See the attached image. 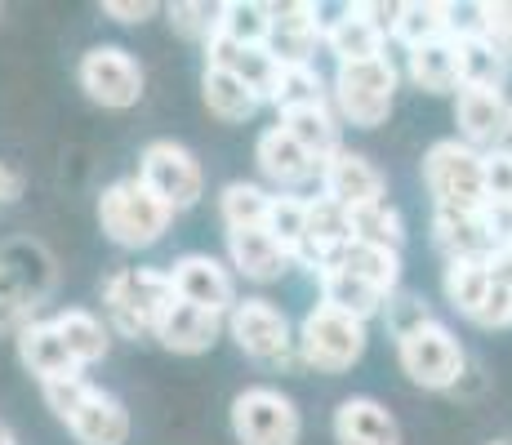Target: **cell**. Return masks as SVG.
I'll return each instance as SVG.
<instances>
[{"mask_svg":"<svg viewBox=\"0 0 512 445\" xmlns=\"http://www.w3.org/2000/svg\"><path fill=\"white\" fill-rule=\"evenodd\" d=\"M174 281L156 267H125L103 281V312L107 325L125 339H156L165 312L174 308Z\"/></svg>","mask_w":512,"mask_h":445,"instance_id":"6da1fadb","label":"cell"},{"mask_svg":"<svg viewBox=\"0 0 512 445\" xmlns=\"http://www.w3.org/2000/svg\"><path fill=\"white\" fill-rule=\"evenodd\" d=\"M98 223H103V236L121 250H147L156 245L174 223V210L143 183L134 178H116L112 187H103L98 196Z\"/></svg>","mask_w":512,"mask_h":445,"instance_id":"7a4b0ae2","label":"cell"},{"mask_svg":"<svg viewBox=\"0 0 512 445\" xmlns=\"http://www.w3.org/2000/svg\"><path fill=\"white\" fill-rule=\"evenodd\" d=\"M423 187L432 192V210L481 214L486 196V152L468 147L464 138H441L423 156Z\"/></svg>","mask_w":512,"mask_h":445,"instance_id":"3957f363","label":"cell"},{"mask_svg":"<svg viewBox=\"0 0 512 445\" xmlns=\"http://www.w3.org/2000/svg\"><path fill=\"white\" fill-rule=\"evenodd\" d=\"M334 112L357 130H374L388 121L392 98H397V63L388 54L370 58V63H343L334 72Z\"/></svg>","mask_w":512,"mask_h":445,"instance_id":"277c9868","label":"cell"},{"mask_svg":"<svg viewBox=\"0 0 512 445\" xmlns=\"http://www.w3.org/2000/svg\"><path fill=\"white\" fill-rule=\"evenodd\" d=\"M366 352V321L330 308V303H317L299 325V356L303 365L321 374H343L361 361Z\"/></svg>","mask_w":512,"mask_h":445,"instance_id":"5b68a950","label":"cell"},{"mask_svg":"<svg viewBox=\"0 0 512 445\" xmlns=\"http://www.w3.org/2000/svg\"><path fill=\"white\" fill-rule=\"evenodd\" d=\"M397 361L410 374V383L428 392H450L464 379V348H459L455 330L441 321H428L419 330L397 339Z\"/></svg>","mask_w":512,"mask_h":445,"instance_id":"8992f818","label":"cell"},{"mask_svg":"<svg viewBox=\"0 0 512 445\" xmlns=\"http://www.w3.org/2000/svg\"><path fill=\"white\" fill-rule=\"evenodd\" d=\"M232 432L241 445H299L303 414L281 388H245L232 401Z\"/></svg>","mask_w":512,"mask_h":445,"instance_id":"52a82bcc","label":"cell"},{"mask_svg":"<svg viewBox=\"0 0 512 445\" xmlns=\"http://www.w3.org/2000/svg\"><path fill=\"white\" fill-rule=\"evenodd\" d=\"M228 330L250 361L259 365H294L299 356V334L290 330L285 312L268 299H241L228 316Z\"/></svg>","mask_w":512,"mask_h":445,"instance_id":"ba28073f","label":"cell"},{"mask_svg":"<svg viewBox=\"0 0 512 445\" xmlns=\"http://www.w3.org/2000/svg\"><path fill=\"white\" fill-rule=\"evenodd\" d=\"M76 81L107 112H125L143 98V67L130 49L121 45H94L81 54V67H76Z\"/></svg>","mask_w":512,"mask_h":445,"instance_id":"9c48e42d","label":"cell"},{"mask_svg":"<svg viewBox=\"0 0 512 445\" xmlns=\"http://www.w3.org/2000/svg\"><path fill=\"white\" fill-rule=\"evenodd\" d=\"M139 178L147 187H152L156 196H161L165 205H170L174 214L179 210H192L196 201H201L205 192V170L201 161H196L192 152H187L183 143H174V138H156V143L143 147L139 156Z\"/></svg>","mask_w":512,"mask_h":445,"instance_id":"30bf717a","label":"cell"},{"mask_svg":"<svg viewBox=\"0 0 512 445\" xmlns=\"http://www.w3.org/2000/svg\"><path fill=\"white\" fill-rule=\"evenodd\" d=\"M170 281H174V294L192 308H205L214 316H232L236 299V276L232 267H223L214 254H183V259L170 263Z\"/></svg>","mask_w":512,"mask_h":445,"instance_id":"8fae6325","label":"cell"},{"mask_svg":"<svg viewBox=\"0 0 512 445\" xmlns=\"http://www.w3.org/2000/svg\"><path fill=\"white\" fill-rule=\"evenodd\" d=\"M455 125L459 138L477 152H495L512 138V103L504 89H472L464 85L455 94Z\"/></svg>","mask_w":512,"mask_h":445,"instance_id":"7c38bea8","label":"cell"},{"mask_svg":"<svg viewBox=\"0 0 512 445\" xmlns=\"http://www.w3.org/2000/svg\"><path fill=\"white\" fill-rule=\"evenodd\" d=\"M321 196L339 201L343 210H361V205L388 201V183H383L379 165H374L370 156L352 152V147H339L326 161V170H321Z\"/></svg>","mask_w":512,"mask_h":445,"instance_id":"4fadbf2b","label":"cell"},{"mask_svg":"<svg viewBox=\"0 0 512 445\" xmlns=\"http://www.w3.org/2000/svg\"><path fill=\"white\" fill-rule=\"evenodd\" d=\"M268 49L281 67L312 63L317 49H326V18L317 5H272V36Z\"/></svg>","mask_w":512,"mask_h":445,"instance_id":"5bb4252c","label":"cell"},{"mask_svg":"<svg viewBox=\"0 0 512 445\" xmlns=\"http://www.w3.org/2000/svg\"><path fill=\"white\" fill-rule=\"evenodd\" d=\"M432 245L446 254V263L459 259H495L499 241L490 214H455V210H432Z\"/></svg>","mask_w":512,"mask_h":445,"instance_id":"9a60e30c","label":"cell"},{"mask_svg":"<svg viewBox=\"0 0 512 445\" xmlns=\"http://www.w3.org/2000/svg\"><path fill=\"white\" fill-rule=\"evenodd\" d=\"M205 67L232 72L236 81L250 85L263 103L272 98V85H277V76H281V63L272 58L268 45H241V41H228V36H214V41L205 45Z\"/></svg>","mask_w":512,"mask_h":445,"instance_id":"2e32d148","label":"cell"},{"mask_svg":"<svg viewBox=\"0 0 512 445\" xmlns=\"http://www.w3.org/2000/svg\"><path fill=\"white\" fill-rule=\"evenodd\" d=\"M254 161H259V170H263L268 183H277V192H294V187L321 178V165L281 130V121L259 134V143H254Z\"/></svg>","mask_w":512,"mask_h":445,"instance_id":"e0dca14e","label":"cell"},{"mask_svg":"<svg viewBox=\"0 0 512 445\" xmlns=\"http://www.w3.org/2000/svg\"><path fill=\"white\" fill-rule=\"evenodd\" d=\"M455 58H459V89H504L512 76V58L490 41L481 27H468V32H455Z\"/></svg>","mask_w":512,"mask_h":445,"instance_id":"ac0fdd59","label":"cell"},{"mask_svg":"<svg viewBox=\"0 0 512 445\" xmlns=\"http://www.w3.org/2000/svg\"><path fill=\"white\" fill-rule=\"evenodd\" d=\"M334 441L339 445H401V428L388 405L374 397H348L334 410Z\"/></svg>","mask_w":512,"mask_h":445,"instance_id":"d6986e66","label":"cell"},{"mask_svg":"<svg viewBox=\"0 0 512 445\" xmlns=\"http://www.w3.org/2000/svg\"><path fill=\"white\" fill-rule=\"evenodd\" d=\"M228 259H232V272L245 276V281H281L290 272V254L281 250L277 241L268 236V227H245V232H228Z\"/></svg>","mask_w":512,"mask_h":445,"instance_id":"ffe728a7","label":"cell"},{"mask_svg":"<svg viewBox=\"0 0 512 445\" xmlns=\"http://www.w3.org/2000/svg\"><path fill=\"white\" fill-rule=\"evenodd\" d=\"M67 432L81 445H125L130 441V410H125L112 392L90 388L81 410L67 419Z\"/></svg>","mask_w":512,"mask_h":445,"instance_id":"44dd1931","label":"cell"},{"mask_svg":"<svg viewBox=\"0 0 512 445\" xmlns=\"http://www.w3.org/2000/svg\"><path fill=\"white\" fill-rule=\"evenodd\" d=\"M223 325H228V316H214L205 308H192V303L174 299V308L165 312L156 339H161V348H170L179 356H201V352L214 348V339H219Z\"/></svg>","mask_w":512,"mask_h":445,"instance_id":"7402d4cb","label":"cell"},{"mask_svg":"<svg viewBox=\"0 0 512 445\" xmlns=\"http://www.w3.org/2000/svg\"><path fill=\"white\" fill-rule=\"evenodd\" d=\"M388 36L361 14L357 5H348L339 18H326V54L339 58L343 63H370V58H383L388 54Z\"/></svg>","mask_w":512,"mask_h":445,"instance_id":"603a6c76","label":"cell"},{"mask_svg":"<svg viewBox=\"0 0 512 445\" xmlns=\"http://www.w3.org/2000/svg\"><path fill=\"white\" fill-rule=\"evenodd\" d=\"M14 343H18V361H23L41 383L58 379V374H76V370H81V365L72 361V352H67V343H63V334H58L54 316H49V321H32Z\"/></svg>","mask_w":512,"mask_h":445,"instance_id":"cb8c5ba5","label":"cell"},{"mask_svg":"<svg viewBox=\"0 0 512 445\" xmlns=\"http://www.w3.org/2000/svg\"><path fill=\"white\" fill-rule=\"evenodd\" d=\"M330 267H348L352 276H361V281L374 285L379 294H388V299L401 290V250H383V245L348 241Z\"/></svg>","mask_w":512,"mask_h":445,"instance_id":"d4e9b609","label":"cell"},{"mask_svg":"<svg viewBox=\"0 0 512 445\" xmlns=\"http://www.w3.org/2000/svg\"><path fill=\"white\" fill-rule=\"evenodd\" d=\"M317 285H321V303L357 316V321H370V316H379L388 308V294H379L374 285L361 281V276H352L348 267H326V272L317 276Z\"/></svg>","mask_w":512,"mask_h":445,"instance_id":"484cf974","label":"cell"},{"mask_svg":"<svg viewBox=\"0 0 512 445\" xmlns=\"http://www.w3.org/2000/svg\"><path fill=\"white\" fill-rule=\"evenodd\" d=\"M268 103L281 116H290V112H308V107H330L334 94L326 89V76L317 72V63H290V67H281Z\"/></svg>","mask_w":512,"mask_h":445,"instance_id":"4316f807","label":"cell"},{"mask_svg":"<svg viewBox=\"0 0 512 445\" xmlns=\"http://www.w3.org/2000/svg\"><path fill=\"white\" fill-rule=\"evenodd\" d=\"M450 36H455V9L437 5V0H410V5H401V18L392 27V41L406 45V54L432 41H450Z\"/></svg>","mask_w":512,"mask_h":445,"instance_id":"83f0119b","label":"cell"},{"mask_svg":"<svg viewBox=\"0 0 512 445\" xmlns=\"http://www.w3.org/2000/svg\"><path fill=\"white\" fill-rule=\"evenodd\" d=\"M281 130L294 138V143L303 147V152L312 156V161L326 170V161L334 152H339V116L330 112V107H308V112H290L281 116Z\"/></svg>","mask_w":512,"mask_h":445,"instance_id":"f1b7e54d","label":"cell"},{"mask_svg":"<svg viewBox=\"0 0 512 445\" xmlns=\"http://www.w3.org/2000/svg\"><path fill=\"white\" fill-rule=\"evenodd\" d=\"M410 81H415L423 94H459V58H455V41H432L410 49Z\"/></svg>","mask_w":512,"mask_h":445,"instance_id":"f546056e","label":"cell"},{"mask_svg":"<svg viewBox=\"0 0 512 445\" xmlns=\"http://www.w3.org/2000/svg\"><path fill=\"white\" fill-rule=\"evenodd\" d=\"M201 98L205 107H210V116H219V121H250L254 112L263 107V98L254 94L245 81H236L232 72H219V67H205V81H201Z\"/></svg>","mask_w":512,"mask_h":445,"instance_id":"4dcf8cb0","label":"cell"},{"mask_svg":"<svg viewBox=\"0 0 512 445\" xmlns=\"http://www.w3.org/2000/svg\"><path fill=\"white\" fill-rule=\"evenodd\" d=\"M36 308H41V290L0 254V334L18 339L36 321Z\"/></svg>","mask_w":512,"mask_h":445,"instance_id":"1f68e13d","label":"cell"},{"mask_svg":"<svg viewBox=\"0 0 512 445\" xmlns=\"http://www.w3.org/2000/svg\"><path fill=\"white\" fill-rule=\"evenodd\" d=\"M54 325H58V334H63V343H67V352H72V361L81 365H94V361H103L107 348H112V334H107V325L98 321L94 312H85V308H63L54 316Z\"/></svg>","mask_w":512,"mask_h":445,"instance_id":"d6a6232c","label":"cell"},{"mask_svg":"<svg viewBox=\"0 0 512 445\" xmlns=\"http://www.w3.org/2000/svg\"><path fill=\"white\" fill-rule=\"evenodd\" d=\"M268 236L299 263L303 245H308V196L294 192H272V210H268Z\"/></svg>","mask_w":512,"mask_h":445,"instance_id":"836d02e7","label":"cell"},{"mask_svg":"<svg viewBox=\"0 0 512 445\" xmlns=\"http://www.w3.org/2000/svg\"><path fill=\"white\" fill-rule=\"evenodd\" d=\"M446 299L455 312H464L468 321L481 312V303H486L490 294V259H459V263H446Z\"/></svg>","mask_w":512,"mask_h":445,"instance_id":"e575fe53","label":"cell"},{"mask_svg":"<svg viewBox=\"0 0 512 445\" xmlns=\"http://www.w3.org/2000/svg\"><path fill=\"white\" fill-rule=\"evenodd\" d=\"M268 210H272V192L259 187V183H245V178L228 183L223 196H219V214H223V227H228V232L263 227L268 223Z\"/></svg>","mask_w":512,"mask_h":445,"instance_id":"d590c367","label":"cell"},{"mask_svg":"<svg viewBox=\"0 0 512 445\" xmlns=\"http://www.w3.org/2000/svg\"><path fill=\"white\" fill-rule=\"evenodd\" d=\"M348 219H352V241L383 245V250H401V245H406V223H401V214L392 210L388 201L348 210Z\"/></svg>","mask_w":512,"mask_h":445,"instance_id":"8d00e7d4","label":"cell"},{"mask_svg":"<svg viewBox=\"0 0 512 445\" xmlns=\"http://www.w3.org/2000/svg\"><path fill=\"white\" fill-rule=\"evenodd\" d=\"M219 36L241 41V45H268V36H272V5H259V0H228V5H223Z\"/></svg>","mask_w":512,"mask_h":445,"instance_id":"74e56055","label":"cell"},{"mask_svg":"<svg viewBox=\"0 0 512 445\" xmlns=\"http://www.w3.org/2000/svg\"><path fill=\"white\" fill-rule=\"evenodd\" d=\"M170 27L192 45H210L223 27V5H205V0H179V5L165 9Z\"/></svg>","mask_w":512,"mask_h":445,"instance_id":"f35d334b","label":"cell"},{"mask_svg":"<svg viewBox=\"0 0 512 445\" xmlns=\"http://www.w3.org/2000/svg\"><path fill=\"white\" fill-rule=\"evenodd\" d=\"M90 388H94V383L85 379V370H76V374H58V379H45V383H41L45 405H49V410H54L63 423L72 419L76 410H81V401L90 397Z\"/></svg>","mask_w":512,"mask_h":445,"instance_id":"ab89813d","label":"cell"},{"mask_svg":"<svg viewBox=\"0 0 512 445\" xmlns=\"http://www.w3.org/2000/svg\"><path fill=\"white\" fill-rule=\"evenodd\" d=\"M383 316H388V330H392V339H401V334H410V330H419V325H428V321H437L428 308H423V299L419 294H406V290H397L388 299V308H383Z\"/></svg>","mask_w":512,"mask_h":445,"instance_id":"60d3db41","label":"cell"},{"mask_svg":"<svg viewBox=\"0 0 512 445\" xmlns=\"http://www.w3.org/2000/svg\"><path fill=\"white\" fill-rule=\"evenodd\" d=\"M486 196L490 205H512V147L486 152Z\"/></svg>","mask_w":512,"mask_h":445,"instance_id":"b9f144b4","label":"cell"},{"mask_svg":"<svg viewBox=\"0 0 512 445\" xmlns=\"http://www.w3.org/2000/svg\"><path fill=\"white\" fill-rule=\"evenodd\" d=\"M477 9H481V32L512 58V5H477Z\"/></svg>","mask_w":512,"mask_h":445,"instance_id":"7bdbcfd3","label":"cell"},{"mask_svg":"<svg viewBox=\"0 0 512 445\" xmlns=\"http://www.w3.org/2000/svg\"><path fill=\"white\" fill-rule=\"evenodd\" d=\"M103 14L116 23H147L156 14L152 0H103Z\"/></svg>","mask_w":512,"mask_h":445,"instance_id":"ee69618b","label":"cell"},{"mask_svg":"<svg viewBox=\"0 0 512 445\" xmlns=\"http://www.w3.org/2000/svg\"><path fill=\"white\" fill-rule=\"evenodd\" d=\"M357 9L379 27L383 36H392V27H397V18H401V5H383V0H361Z\"/></svg>","mask_w":512,"mask_h":445,"instance_id":"f6af8a7d","label":"cell"},{"mask_svg":"<svg viewBox=\"0 0 512 445\" xmlns=\"http://www.w3.org/2000/svg\"><path fill=\"white\" fill-rule=\"evenodd\" d=\"M18 192H23V178L9 170V165H0V205H14Z\"/></svg>","mask_w":512,"mask_h":445,"instance_id":"bcb514c9","label":"cell"},{"mask_svg":"<svg viewBox=\"0 0 512 445\" xmlns=\"http://www.w3.org/2000/svg\"><path fill=\"white\" fill-rule=\"evenodd\" d=\"M0 445H18V441H14V432H9L5 423H0Z\"/></svg>","mask_w":512,"mask_h":445,"instance_id":"7dc6e473","label":"cell"},{"mask_svg":"<svg viewBox=\"0 0 512 445\" xmlns=\"http://www.w3.org/2000/svg\"><path fill=\"white\" fill-rule=\"evenodd\" d=\"M495 445H512V441H495Z\"/></svg>","mask_w":512,"mask_h":445,"instance_id":"c3c4849f","label":"cell"}]
</instances>
